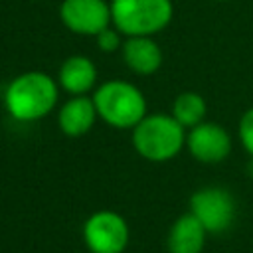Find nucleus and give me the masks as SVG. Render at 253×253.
<instances>
[{
    "label": "nucleus",
    "mask_w": 253,
    "mask_h": 253,
    "mask_svg": "<svg viewBox=\"0 0 253 253\" xmlns=\"http://www.w3.org/2000/svg\"><path fill=\"white\" fill-rule=\"evenodd\" d=\"M57 83L43 71H26L16 75L4 93V105L10 117L32 123L47 117L57 103Z\"/></svg>",
    "instance_id": "nucleus-1"
},
{
    "label": "nucleus",
    "mask_w": 253,
    "mask_h": 253,
    "mask_svg": "<svg viewBox=\"0 0 253 253\" xmlns=\"http://www.w3.org/2000/svg\"><path fill=\"white\" fill-rule=\"evenodd\" d=\"M93 103L97 115L115 128H134L148 115L142 91L128 81H105L95 91Z\"/></svg>",
    "instance_id": "nucleus-2"
},
{
    "label": "nucleus",
    "mask_w": 253,
    "mask_h": 253,
    "mask_svg": "<svg viewBox=\"0 0 253 253\" xmlns=\"http://www.w3.org/2000/svg\"><path fill=\"white\" fill-rule=\"evenodd\" d=\"M186 128L172 115H146L132 128V146L150 162H166L174 158L186 144Z\"/></svg>",
    "instance_id": "nucleus-3"
},
{
    "label": "nucleus",
    "mask_w": 253,
    "mask_h": 253,
    "mask_svg": "<svg viewBox=\"0 0 253 253\" xmlns=\"http://www.w3.org/2000/svg\"><path fill=\"white\" fill-rule=\"evenodd\" d=\"M174 16L172 0H111V20L126 38L154 36Z\"/></svg>",
    "instance_id": "nucleus-4"
},
{
    "label": "nucleus",
    "mask_w": 253,
    "mask_h": 253,
    "mask_svg": "<svg viewBox=\"0 0 253 253\" xmlns=\"http://www.w3.org/2000/svg\"><path fill=\"white\" fill-rule=\"evenodd\" d=\"M83 239L91 253H123L128 243V225L115 211H95L83 225Z\"/></svg>",
    "instance_id": "nucleus-5"
},
{
    "label": "nucleus",
    "mask_w": 253,
    "mask_h": 253,
    "mask_svg": "<svg viewBox=\"0 0 253 253\" xmlns=\"http://www.w3.org/2000/svg\"><path fill=\"white\" fill-rule=\"evenodd\" d=\"M190 213L206 227V231L221 233L235 217V202L223 188H202L190 198Z\"/></svg>",
    "instance_id": "nucleus-6"
},
{
    "label": "nucleus",
    "mask_w": 253,
    "mask_h": 253,
    "mask_svg": "<svg viewBox=\"0 0 253 253\" xmlns=\"http://www.w3.org/2000/svg\"><path fill=\"white\" fill-rule=\"evenodd\" d=\"M59 18L67 30L79 36H97L113 24L111 4L105 0H63Z\"/></svg>",
    "instance_id": "nucleus-7"
},
{
    "label": "nucleus",
    "mask_w": 253,
    "mask_h": 253,
    "mask_svg": "<svg viewBox=\"0 0 253 253\" xmlns=\"http://www.w3.org/2000/svg\"><path fill=\"white\" fill-rule=\"evenodd\" d=\"M190 154L206 164H215L227 158L231 152V136L217 123H200L190 128L186 136Z\"/></svg>",
    "instance_id": "nucleus-8"
},
{
    "label": "nucleus",
    "mask_w": 253,
    "mask_h": 253,
    "mask_svg": "<svg viewBox=\"0 0 253 253\" xmlns=\"http://www.w3.org/2000/svg\"><path fill=\"white\" fill-rule=\"evenodd\" d=\"M123 59L126 67L138 75H150L162 65V49L152 36H132L123 43Z\"/></svg>",
    "instance_id": "nucleus-9"
},
{
    "label": "nucleus",
    "mask_w": 253,
    "mask_h": 253,
    "mask_svg": "<svg viewBox=\"0 0 253 253\" xmlns=\"http://www.w3.org/2000/svg\"><path fill=\"white\" fill-rule=\"evenodd\" d=\"M97 109L93 99L85 95H73L57 115V123L63 134L67 136H83L85 132L91 130L97 119Z\"/></svg>",
    "instance_id": "nucleus-10"
},
{
    "label": "nucleus",
    "mask_w": 253,
    "mask_h": 253,
    "mask_svg": "<svg viewBox=\"0 0 253 253\" xmlns=\"http://www.w3.org/2000/svg\"><path fill=\"white\" fill-rule=\"evenodd\" d=\"M57 81L67 93L85 95L97 81V67L85 55H71L61 63Z\"/></svg>",
    "instance_id": "nucleus-11"
},
{
    "label": "nucleus",
    "mask_w": 253,
    "mask_h": 253,
    "mask_svg": "<svg viewBox=\"0 0 253 253\" xmlns=\"http://www.w3.org/2000/svg\"><path fill=\"white\" fill-rule=\"evenodd\" d=\"M206 227L192 215H180L168 233L170 253H202L206 243Z\"/></svg>",
    "instance_id": "nucleus-12"
},
{
    "label": "nucleus",
    "mask_w": 253,
    "mask_h": 253,
    "mask_svg": "<svg viewBox=\"0 0 253 253\" xmlns=\"http://www.w3.org/2000/svg\"><path fill=\"white\" fill-rule=\"evenodd\" d=\"M206 111H208V105H206L204 97L200 93H194V91L180 93L172 105V117L184 128H192V126L204 123Z\"/></svg>",
    "instance_id": "nucleus-13"
},
{
    "label": "nucleus",
    "mask_w": 253,
    "mask_h": 253,
    "mask_svg": "<svg viewBox=\"0 0 253 253\" xmlns=\"http://www.w3.org/2000/svg\"><path fill=\"white\" fill-rule=\"evenodd\" d=\"M239 140L243 148L253 156V107L245 111V115L239 121Z\"/></svg>",
    "instance_id": "nucleus-14"
},
{
    "label": "nucleus",
    "mask_w": 253,
    "mask_h": 253,
    "mask_svg": "<svg viewBox=\"0 0 253 253\" xmlns=\"http://www.w3.org/2000/svg\"><path fill=\"white\" fill-rule=\"evenodd\" d=\"M119 34H121V32H119L117 28H111V26L105 28L103 32H99V34L95 36L99 49H101V51H107V53L117 51L119 45H121V36H119Z\"/></svg>",
    "instance_id": "nucleus-15"
}]
</instances>
